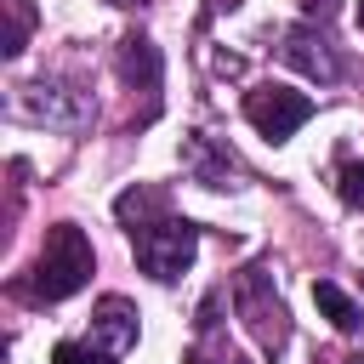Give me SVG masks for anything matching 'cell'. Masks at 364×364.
Wrapping results in <instances>:
<instances>
[{
    "label": "cell",
    "mask_w": 364,
    "mask_h": 364,
    "mask_svg": "<svg viewBox=\"0 0 364 364\" xmlns=\"http://www.w3.org/2000/svg\"><path fill=\"white\" fill-rule=\"evenodd\" d=\"M91 267H97L91 239H85L74 222H57V228L46 233V245H40L34 267H28V279H23L17 290H23L28 301H68L74 290H85V284H91Z\"/></svg>",
    "instance_id": "6da1fadb"
},
{
    "label": "cell",
    "mask_w": 364,
    "mask_h": 364,
    "mask_svg": "<svg viewBox=\"0 0 364 364\" xmlns=\"http://www.w3.org/2000/svg\"><path fill=\"white\" fill-rule=\"evenodd\" d=\"M131 250H136V267L159 284H176L188 267H193V250H199V228L188 216H159V222H142L131 228Z\"/></svg>",
    "instance_id": "7a4b0ae2"
},
{
    "label": "cell",
    "mask_w": 364,
    "mask_h": 364,
    "mask_svg": "<svg viewBox=\"0 0 364 364\" xmlns=\"http://www.w3.org/2000/svg\"><path fill=\"white\" fill-rule=\"evenodd\" d=\"M233 307H239L245 330L256 336V347L279 358L284 341H290V313H284V301H279V290H273L267 262H250L245 273H233Z\"/></svg>",
    "instance_id": "3957f363"
},
{
    "label": "cell",
    "mask_w": 364,
    "mask_h": 364,
    "mask_svg": "<svg viewBox=\"0 0 364 364\" xmlns=\"http://www.w3.org/2000/svg\"><path fill=\"white\" fill-rule=\"evenodd\" d=\"M11 114L34 119V125L80 131V125H91L97 102H91V91H80V85H68V80H34V85H17V97H11Z\"/></svg>",
    "instance_id": "277c9868"
},
{
    "label": "cell",
    "mask_w": 364,
    "mask_h": 364,
    "mask_svg": "<svg viewBox=\"0 0 364 364\" xmlns=\"http://www.w3.org/2000/svg\"><path fill=\"white\" fill-rule=\"evenodd\" d=\"M245 119L267 136V142H290L307 119H313V97L290 91V85H250L245 91Z\"/></svg>",
    "instance_id": "5b68a950"
},
{
    "label": "cell",
    "mask_w": 364,
    "mask_h": 364,
    "mask_svg": "<svg viewBox=\"0 0 364 364\" xmlns=\"http://www.w3.org/2000/svg\"><path fill=\"white\" fill-rule=\"evenodd\" d=\"M182 171H188L199 188H239V182H245L239 154H233L222 136H210V131H188V136H182Z\"/></svg>",
    "instance_id": "8992f818"
},
{
    "label": "cell",
    "mask_w": 364,
    "mask_h": 364,
    "mask_svg": "<svg viewBox=\"0 0 364 364\" xmlns=\"http://www.w3.org/2000/svg\"><path fill=\"white\" fill-rule=\"evenodd\" d=\"M279 57H284L296 74L318 80V85H336V80H341V57L330 51V40H324V28H318V23H296V28H284Z\"/></svg>",
    "instance_id": "52a82bcc"
},
{
    "label": "cell",
    "mask_w": 364,
    "mask_h": 364,
    "mask_svg": "<svg viewBox=\"0 0 364 364\" xmlns=\"http://www.w3.org/2000/svg\"><path fill=\"white\" fill-rule=\"evenodd\" d=\"M114 68H119V80L131 85V91H142L154 108H159V80H165V57H159V46L148 40V34H125L119 40V51H114Z\"/></svg>",
    "instance_id": "ba28073f"
},
{
    "label": "cell",
    "mask_w": 364,
    "mask_h": 364,
    "mask_svg": "<svg viewBox=\"0 0 364 364\" xmlns=\"http://www.w3.org/2000/svg\"><path fill=\"white\" fill-rule=\"evenodd\" d=\"M91 336H97V347H108L114 358H125L136 347V307L125 296H102L91 307Z\"/></svg>",
    "instance_id": "9c48e42d"
},
{
    "label": "cell",
    "mask_w": 364,
    "mask_h": 364,
    "mask_svg": "<svg viewBox=\"0 0 364 364\" xmlns=\"http://www.w3.org/2000/svg\"><path fill=\"white\" fill-rule=\"evenodd\" d=\"M114 216L125 222V233H131V228H142V222H159V216H171V193H165V188H142V182H136V188H125V193L114 199Z\"/></svg>",
    "instance_id": "30bf717a"
},
{
    "label": "cell",
    "mask_w": 364,
    "mask_h": 364,
    "mask_svg": "<svg viewBox=\"0 0 364 364\" xmlns=\"http://www.w3.org/2000/svg\"><path fill=\"white\" fill-rule=\"evenodd\" d=\"M313 307H318V313H324L341 336H353V330L364 324V307H358V301H353L336 279H313Z\"/></svg>",
    "instance_id": "8fae6325"
},
{
    "label": "cell",
    "mask_w": 364,
    "mask_h": 364,
    "mask_svg": "<svg viewBox=\"0 0 364 364\" xmlns=\"http://www.w3.org/2000/svg\"><path fill=\"white\" fill-rule=\"evenodd\" d=\"M6 6V34H0V57H23L28 28H34V6L28 0H0Z\"/></svg>",
    "instance_id": "7c38bea8"
},
{
    "label": "cell",
    "mask_w": 364,
    "mask_h": 364,
    "mask_svg": "<svg viewBox=\"0 0 364 364\" xmlns=\"http://www.w3.org/2000/svg\"><path fill=\"white\" fill-rule=\"evenodd\" d=\"M51 364H114V353L97 347V341H57L51 347Z\"/></svg>",
    "instance_id": "4fadbf2b"
},
{
    "label": "cell",
    "mask_w": 364,
    "mask_h": 364,
    "mask_svg": "<svg viewBox=\"0 0 364 364\" xmlns=\"http://www.w3.org/2000/svg\"><path fill=\"white\" fill-rule=\"evenodd\" d=\"M336 193H341V205L364 210V159H347V165L336 171Z\"/></svg>",
    "instance_id": "5bb4252c"
},
{
    "label": "cell",
    "mask_w": 364,
    "mask_h": 364,
    "mask_svg": "<svg viewBox=\"0 0 364 364\" xmlns=\"http://www.w3.org/2000/svg\"><path fill=\"white\" fill-rule=\"evenodd\" d=\"M301 17H307V23H318V28H324V23H330V17H336V0H301Z\"/></svg>",
    "instance_id": "9a60e30c"
},
{
    "label": "cell",
    "mask_w": 364,
    "mask_h": 364,
    "mask_svg": "<svg viewBox=\"0 0 364 364\" xmlns=\"http://www.w3.org/2000/svg\"><path fill=\"white\" fill-rule=\"evenodd\" d=\"M182 364H245V358H233V353H216V358H210V353H188Z\"/></svg>",
    "instance_id": "2e32d148"
},
{
    "label": "cell",
    "mask_w": 364,
    "mask_h": 364,
    "mask_svg": "<svg viewBox=\"0 0 364 364\" xmlns=\"http://www.w3.org/2000/svg\"><path fill=\"white\" fill-rule=\"evenodd\" d=\"M210 6H216V11H233V6H239V0H210Z\"/></svg>",
    "instance_id": "e0dca14e"
},
{
    "label": "cell",
    "mask_w": 364,
    "mask_h": 364,
    "mask_svg": "<svg viewBox=\"0 0 364 364\" xmlns=\"http://www.w3.org/2000/svg\"><path fill=\"white\" fill-rule=\"evenodd\" d=\"M119 6H148V0H119Z\"/></svg>",
    "instance_id": "ac0fdd59"
},
{
    "label": "cell",
    "mask_w": 364,
    "mask_h": 364,
    "mask_svg": "<svg viewBox=\"0 0 364 364\" xmlns=\"http://www.w3.org/2000/svg\"><path fill=\"white\" fill-rule=\"evenodd\" d=\"M358 28H364V6H358Z\"/></svg>",
    "instance_id": "d6986e66"
}]
</instances>
